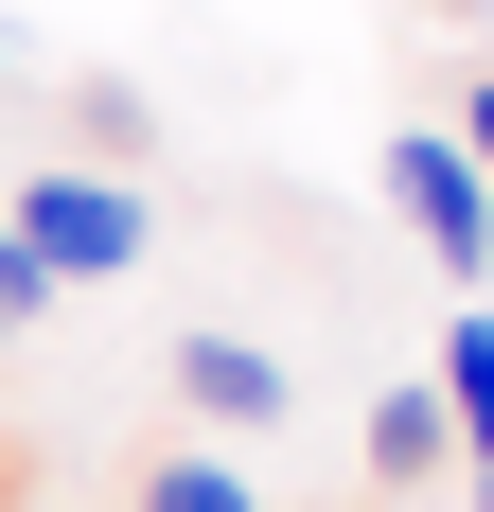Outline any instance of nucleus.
<instances>
[{"label":"nucleus","instance_id":"obj_1","mask_svg":"<svg viewBox=\"0 0 494 512\" xmlns=\"http://www.w3.org/2000/svg\"><path fill=\"white\" fill-rule=\"evenodd\" d=\"M0 230H18V265H36V283H124V265H142V195H124V177H71V159L0 212Z\"/></svg>","mask_w":494,"mask_h":512},{"label":"nucleus","instance_id":"obj_2","mask_svg":"<svg viewBox=\"0 0 494 512\" xmlns=\"http://www.w3.org/2000/svg\"><path fill=\"white\" fill-rule=\"evenodd\" d=\"M389 212L424 230V265H494V195H477V159H459L442 124H406V142H389Z\"/></svg>","mask_w":494,"mask_h":512},{"label":"nucleus","instance_id":"obj_3","mask_svg":"<svg viewBox=\"0 0 494 512\" xmlns=\"http://www.w3.org/2000/svg\"><path fill=\"white\" fill-rule=\"evenodd\" d=\"M177 407H212V424H283V354H265V336H195V354H177Z\"/></svg>","mask_w":494,"mask_h":512},{"label":"nucleus","instance_id":"obj_4","mask_svg":"<svg viewBox=\"0 0 494 512\" xmlns=\"http://www.w3.org/2000/svg\"><path fill=\"white\" fill-rule=\"evenodd\" d=\"M424 389H442V424H459V460L494 477V301H477V318L442 336V371H424Z\"/></svg>","mask_w":494,"mask_h":512},{"label":"nucleus","instance_id":"obj_5","mask_svg":"<svg viewBox=\"0 0 494 512\" xmlns=\"http://www.w3.org/2000/svg\"><path fill=\"white\" fill-rule=\"evenodd\" d=\"M442 460H459V424H442V389H389V407H371V477H389V495H424Z\"/></svg>","mask_w":494,"mask_h":512},{"label":"nucleus","instance_id":"obj_6","mask_svg":"<svg viewBox=\"0 0 494 512\" xmlns=\"http://www.w3.org/2000/svg\"><path fill=\"white\" fill-rule=\"evenodd\" d=\"M142 512H265V495H247V477L195 442V460H159V477H142Z\"/></svg>","mask_w":494,"mask_h":512},{"label":"nucleus","instance_id":"obj_7","mask_svg":"<svg viewBox=\"0 0 494 512\" xmlns=\"http://www.w3.org/2000/svg\"><path fill=\"white\" fill-rule=\"evenodd\" d=\"M53 301V283H36V265H18V230H0V336H18V318H36Z\"/></svg>","mask_w":494,"mask_h":512},{"label":"nucleus","instance_id":"obj_8","mask_svg":"<svg viewBox=\"0 0 494 512\" xmlns=\"http://www.w3.org/2000/svg\"><path fill=\"white\" fill-rule=\"evenodd\" d=\"M442 142H459V159H477V195H494V89H477V106H459Z\"/></svg>","mask_w":494,"mask_h":512},{"label":"nucleus","instance_id":"obj_9","mask_svg":"<svg viewBox=\"0 0 494 512\" xmlns=\"http://www.w3.org/2000/svg\"><path fill=\"white\" fill-rule=\"evenodd\" d=\"M0 512H18V460H0Z\"/></svg>","mask_w":494,"mask_h":512},{"label":"nucleus","instance_id":"obj_10","mask_svg":"<svg viewBox=\"0 0 494 512\" xmlns=\"http://www.w3.org/2000/svg\"><path fill=\"white\" fill-rule=\"evenodd\" d=\"M477 512H494V477H477Z\"/></svg>","mask_w":494,"mask_h":512},{"label":"nucleus","instance_id":"obj_11","mask_svg":"<svg viewBox=\"0 0 494 512\" xmlns=\"http://www.w3.org/2000/svg\"><path fill=\"white\" fill-rule=\"evenodd\" d=\"M0 71H18V53H0Z\"/></svg>","mask_w":494,"mask_h":512}]
</instances>
